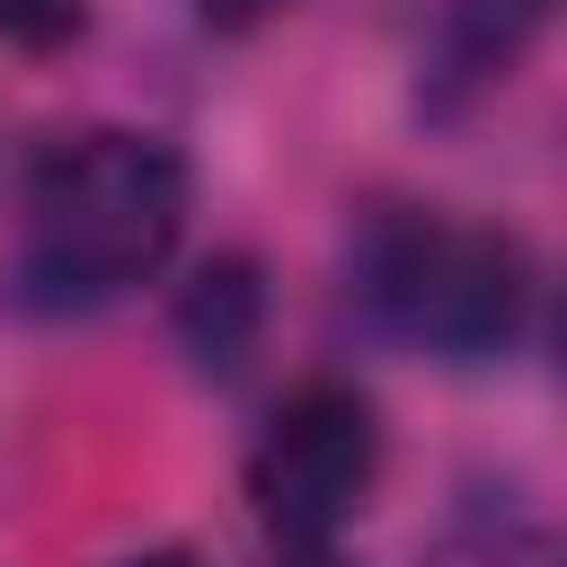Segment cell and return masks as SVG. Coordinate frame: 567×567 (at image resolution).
<instances>
[{
  "label": "cell",
  "mask_w": 567,
  "mask_h": 567,
  "mask_svg": "<svg viewBox=\"0 0 567 567\" xmlns=\"http://www.w3.org/2000/svg\"><path fill=\"white\" fill-rule=\"evenodd\" d=\"M540 18H549V0H452L434 18V35H425L416 106L425 115H461L470 97H487L523 62V44L540 35Z\"/></svg>",
  "instance_id": "obj_4"
},
{
  "label": "cell",
  "mask_w": 567,
  "mask_h": 567,
  "mask_svg": "<svg viewBox=\"0 0 567 567\" xmlns=\"http://www.w3.org/2000/svg\"><path fill=\"white\" fill-rule=\"evenodd\" d=\"M80 18H89V0H0V44L44 53V44L80 35Z\"/></svg>",
  "instance_id": "obj_7"
},
{
  "label": "cell",
  "mask_w": 567,
  "mask_h": 567,
  "mask_svg": "<svg viewBox=\"0 0 567 567\" xmlns=\"http://www.w3.org/2000/svg\"><path fill=\"white\" fill-rule=\"evenodd\" d=\"M195 177L186 151L133 124L62 133L18 186L9 310L18 319H97L168 275L186 248Z\"/></svg>",
  "instance_id": "obj_1"
},
{
  "label": "cell",
  "mask_w": 567,
  "mask_h": 567,
  "mask_svg": "<svg viewBox=\"0 0 567 567\" xmlns=\"http://www.w3.org/2000/svg\"><path fill=\"white\" fill-rule=\"evenodd\" d=\"M416 567H549V540L532 523H496V514H470L452 523Z\"/></svg>",
  "instance_id": "obj_6"
},
{
  "label": "cell",
  "mask_w": 567,
  "mask_h": 567,
  "mask_svg": "<svg viewBox=\"0 0 567 567\" xmlns=\"http://www.w3.org/2000/svg\"><path fill=\"white\" fill-rule=\"evenodd\" d=\"M106 567H213V558H195V549H124Z\"/></svg>",
  "instance_id": "obj_9"
},
{
  "label": "cell",
  "mask_w": 567,
  "mask_h": 567,
  "mask_svg": "<svg viewBox=\"0 0 567 567\" xmlns=\"http://www.w3.org/2000/svg\"><path fill=\"white\" fill-rule=\"evenodd\" d=\"M257 337H266V275H257V257H239V248L204 257L177 284V346H186V363L204 381H239Z\"/></svg>",
  "instance_id": "obj_5"
},
{
  "label": "cell",
  "mask_w": 567,
  "mask_h": 567,
  "mask_svg": "<svg viewBox=\"0 0 567 567\" xmlns=\"http://www.w3.org/2000/svg\"><path fill=\"white\" fill-rule=\"evenodd\" d=\"M275 9H292V0H195L204 27H257V18H275Z\"/></svg>",
  "instance_id": "obj_8"
},
{
  "label": "cell",
  "mask_w": 567,
  "mask_h": 567,
  "mask_svg": "<svg viewBox=\"0 0 567 567\" xmlns=\"http://www.w3.org/2000/svg\"><path fill=\"white\" fill-rule=\"evenodd\" d=\"M372 487H381V408H372V390H354L337 372L284 390V408L266 416V434L248 452V505H257L266 540L292 567H310L354 532Z\"/></svg>",
  "instance_id": "obj_3"
},
{
  "label": "cell",
  "mask_w": 567,
  "mask_h": 567,
  "mask_svg": "<svg viewBox=\"0 0 567 567\" xmlns=\"http://www.w3.org/2000/svg\"><path fill=\"white\" fill-rule=\"evenodd\" d=\"M346 292H354L372 337H390L425 363H452V372L514 363L540 328L532 248L496 221H461L434 204L363 213L354 248H346Z\"/></svg>",
  "instance_id": "obj_2"
}]
</instances>
